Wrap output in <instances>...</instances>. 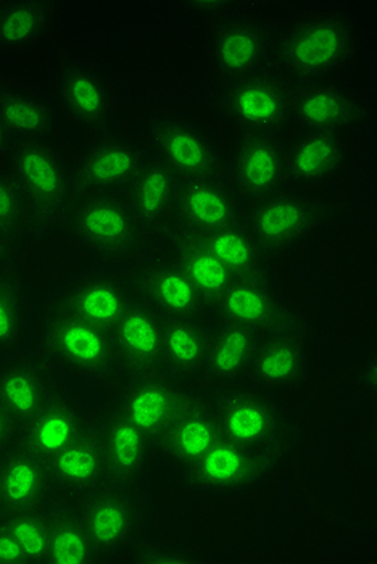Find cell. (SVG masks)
<instances>
[{
	"mask_svg": "<svg viewBox=\"0 0 377 564\" xmlns=\"http://www.w3.org/2000/svg\"><path fill=\"white\" fill-rule=\"evenodd\" d=\"M36 350L66 379L111 391L123 384L114 334L57 304L42 305L34 322Z\"/></svg>",
	"mask_w": 377,
	"mask_h": 564,
	"instance_id": "6da1fadb",
	"label": "cell"
},
{
	"mask_svg": "<svg viewBox=\"0 0 377 564\" xmlns=\"http://www.w3.org/2000/svg\"><path fill=\"white\" fill-rule=\"evenodd\" d=\"M219 437L284 456L295 437L292 414L278 393L250 378L207 389Z\"/></svg>",
	"mask_w": 377,
	"mask_h": 564,
	"instance_id": "7a4b0ae2",
	"label": "cell"
},
{
	"mask_svg": "<svg viewBox=\"0 0 377 564\" xmlns=\"http://www.w3.org/2000/svg\"><path fill=\"white\" fill-rule=\"evenodd\" d=\"M63 218L79 247L104 264L128 263L146 242L126 191L73 197Z\"/></svg>",
	"mask_w": 377,
	"mask_h": 564,
	"instance_id": "3957f363",
	"label": "cell"
},
{
	"mask_svg": "<svg viewBox=\"0 0 377 564\" xmlns=\"http://www.w3.org/2000/svg\"><path fill=\"white\" fill-rule=\"evenodd\" d=\"M86 524L105 563H120L146 541L152 501L147 486H111L69 501Z\"/></svg>",
	"mask_w": 377,
	"mask_h": 564,
	"instance_id": "277c9868",
	"label": "cell"
},
{
	"mask_svg": "<svg viewBox=\"0 0 377 564\" xmlns=\"http://www.w3.org/2000/svg\"><path fill=\"white\" fill-rule=\"evenodd\" d=\"M354 24L344 13L320 10L297 20L278 44L281 73L300 83L321 82L354 54Z\"/></svg>",
	"mask_w": 377,
	"mask_h": 564,
	"instance_id": "5b68a950",
	"label": "cell"
},
{
	"mask_svg": "<svg viewBox=\"0 0 377 564\" xmlns=\"http://www.w3.org/2000/svg\"><path fill=\"white\" fill-rule=\"evenodd\" d=\"M284 456L219 438L176 475L192 492L215 499H236L260 489L278 471Z\"/></svg>",
	"mask_w": 377,
	"mask_h": 564,
	"instance_id": "8992f818",
	"label": "cell"
},
{
	"mask_svg": "<svg viewBox=\"0 0 377 564\" xmlns=\"http://www.w3.org/2000/svg\"><path fill=\"white\" fill-rule=\"evenodd\" d=\"M9 170L20 184L34 228L65 215L73 200L72 166L47 139H17L9 152Z\"/></svg>",
	"mask_w": 377,
	"mask_h": 564,
	"instance_id": "52a82bcc",
	"label": "cell"
},
{
	"mask_svg": "<svg viewBox=\"0 0 377 564\" xmlns=\"http://www.w3.org/2000/svg\"><path fill=\"white\" fill-rule=\"evenodd\" d=\"M292 83L279 69L261 68L229 79L219 109L244 134H279L291 121Z\"/></svg>",
	"mask_w": 377,
	"mask_h": 564,
	"instance_id": "ba28073f",
	"label": "cell"
},
{
	"mask_svg": "<svg viewBox=\"0 0 377 564\" xmlns=\"http://www.w3.org/2000/svg\"><path fill=\"white\" fill-rule=\"evenodd\" d=\"M324 217L323 202L303 189L288 187L247 207L243 226L263 249L281 260L312 238Z\"/></svg>",
	"mask_w": 377,
	"mask_h": 564,
	"instance_id": "9c48e42d",
	"label": "cell"
},
{
	"mask_svg": "<svg viewBox=\"0 0 377 564\" xmlns=\"http://www.w3.org/2000/svg\"><path fill=\"white\" fill-rule=\"evenodd\" d=\"M52 299L84 322L111 333L139 295L131 271L99 264L75 274Z\"/></svg>",
	"mask_w": 377,
	"mask_h": 564,
	"instance_id": "30bf717a",
	"label": "cell"
},
{
	"mask_svg": "<svg viewBox=\"0 0 377 564\" xmlns=\"http://www.w3.org/2000/svg\"><path fill=\"white\" fill-rule=\"evenodd\" d=\"M226 183L250 207L288 189V145L279 134H244L226 155Z\"/></svg>",
	"mask_w": 377,
	"mask_h": 564,
	"instance_id": "8fae6325",
	"label": "cell"
},
{
	"mask_svg": "<svg viewBox=\"0 0 377 564\" xmlns=\"http://www.w3.org/2000/svg\"><path fill=\"white\" fill-rule=\"evenodd\" d=\"M149 151L180 183L223 176L226 153L204 128L186 118H159L150 124Z\"/></svg>",
	"mask_w": 377,
	"mask_h": 564,
	"instance_id": "7c38bea8",
	"label": "cell"
},
{
	"mask_svg": "<svg viewBox=\"0 0 377 564\" xmlns=\"http://www.w3.org/2000/svg\"><path fill=\"white\" fill-rule=\"evenodd\" d=\"M96 416V403L89 402L66 379L21 426L19 442L47 459L76 441Z\"/></svg>",
	"mask_w": 377,
	"mask_h": 564,
	"instance_id": "4fadbf2b",
	"label": "cell"
},
{
	"mask_svg": "<svg viewBox=\"0 0 377 564\" xmlns=\"http://www.w3.org/2000/svg\"><path fill=\"white\" fill-rule=\"evenodd\" d=\"M129 271L139 299L163 318L205 319L207 316L204 299L163 247L139 250Z\"/></svg>",
	"mask_w": 377,
	"mask_h": 564,
	"instance_id": "5bb4252c",
	"label": "cell"
},
{
	"mask_svg": "<svg viewBox=\"0 0 377 564\" xmlns=\"http://www.w3.org/2000/svg\"><path fill=\"white\" fill-rule=\"evenodd\" d=\"M205 319L249 327L263 336L300 322L274 280H234Z\"/></svg>",
	"mask_w": 377,
	"mask_h": 564,
	"instance_id": "9a60e30c",
	"label": "cell"
},
{
	"mask_svg": "<svg viewBox=\"0 0 377 564\" xmlns=\"http://www.w3.org/2000/svg\"><path fill=\"white\" fill-rule=\"evenodd\" d=\"M144 156L146 149L123 135H100L72 166L73 197L128 191Z\"/></svg>",
	"mask_w": 377,
	"mask_h": 564,
	"instance_id": "2e32d148",
	"label": "cell"
},
{
	"mask_svg": "<svg viewBox=\"0 0 377 564\" xmlns=\"http://www.w3.org/2000/svg\"><path fill=\"white\" fill-rule=\"evenodd\" d=\"M97 410L107 455V484L147 486L157 465L152 445L126 416L117 395L104 400Z\"/></svg>",
	"mask_w": 377,
	"mask_h": 564,
	"instance_id": "e0dca14e",
	"label": "cell"
},
{
	"mask_svg": "<svg viewBox=\"0 0 377 564\" xmlns=\"http://www.w3.org/2000/svg\"><path fill=\"white\" fill-rule=\"evenodd\" d=\"M246 210L247 205L223 176L184 181L177 186L171 231L209 235L240 225Z\"/></svg>",
	"mask_w": 377,
	"mask_h": 564,
	"instance_id": "ac0fdd59",
	"label": "cell"
},
{
	"mask_svg": "<svg viewBox=\"0 0 377 564\" xmlns=\"http://www.w3.org/2000/svg\"><path fill=\"white\" fill-rule=\"evenodd\" d=\"M219 438L207 391L191 389L157 444V463L170 466L174 473L181 471L207 454Z\"/></svg>",
	"mask_w": 377,
	"mask_h": 564,
	"instance_id": "d6986e66",
	"label": "cell"
},
{
	"mask_svg": "<svg viewBox=\"0 0 377 564\" xmlns=\"http://www.w3.org/2000/svg\"><path fill=\"white\" fill-rule=\"evenodd\" d=\"M312 347L302 322L261 337L249 378L272 392L292 391L309 379Z\"/></svg>",
	"mask_w": 377,
	"mask_h": 564,
	"instance_id": "ffe728a7",
	"label": "cell"
},
{
	"mask_svg": "<svg viewBox=\"0 0 377 564\" xmlns=\"http://www.w3.org/2000/svg\"><path fill=\"white\" fill-rule=\"evenodd\" d=\"M165 319L138 299L111 330L123 382L165 375Z\"/></svg>",
	"mask_w": 377,
	"mask_h": 564,
	"instance_id": "44dd1931",
	"label": "cell"
},
{
	"mask_svg": "<svg viewBox=\"0 0 377 564\" xmlns=\"http://www.w3.org/2000/svg\"><path fill=\"white\" fill-rule=\"evenodd\" d=\"M47 468L54 487V501L69 503L107 484V455L99 410L96 420L76 441L47 458Z\"/></svg>",
	"mask_w": 377,
	"mask_h": 564,
	"instance_id": "7402d4cb",
	"label": "cell"
},
{
	"mask_svg": "<svg viewBox=\"0 0 377 564\" xmlns=\"http://www.w3.org/2000/svg\"><path fill=\"white\" fill-rule=\"evenodd\" d=\"M66 381L36 348H24L0 360V402L23 426L49 393Z\"/></svg>",
	"mask_w": 377,
	"mask_h": 564,
	"instance_id": "603a6c76",
	"label": "cell"
},
{
	"mask_svg": "<svg viewBox=\"0 0 377 564\" xmlns=\"http://www.w3.org/2000/svg\"><path fill=\"white\" fill-rule=\"evenodd\" d=\"M191 389L187 382L170 376H153L123 382L117 399L126 416L146 435L155 452L166 424Z\"/></svg>",
	"mask_w": 377,
	"mask_h": 564,
	"instance_id": "cb8c5ba5",
	"label": "cell"
},
{
	"mask_svg": "<svg viewBox=\"0 0 377 564\" xmlns=\"http://www.w3.org/2000/svg\"><path fill=\"white\" fill-rule=\"evenodd\" d=\"M177 186V177L146 149L144 160L126 191L146 240L166 236L173 228Z\"/></svg>",
	"mask_w": 377,
	"mask_h": 564,
	"instance_id": "d4e9b609",
	"label": "cell"
},
{
	"mask_svg": "<svg viewBox=\"0 0 377 564\" xmlns=\"http://www.w3.org/2000/svg\"><path fill=\"white\" fill-rule=\"evenodd\" d=\"M348 153L341 132L300 130L288 145L289 187L305 189L334 180L347 169Z\"/></svg>",
	"mask_w": 377,
	"mask_h": 564,
	"instance_id": "484cf974",
	"label": "cell"
},
{
	"mask_svg": "<svg viewBox=\"0 0 377 564\" xmlns=\"http://www.w3.org/2000/svg\"><path fill=\"white\" fill-rule=\"evenodd\" d=\"M359 115L358 97L338 83H300L292 87L291 120L302 131L341 132Z\"/></svg>",
	"mask_w": 377,
	"mask_h": 564,
	"instance_id": "4316f807",
	"label": "cell"
},
{
	"mask_svg": "<svg viewBox=\"0 0 377 564\" xmlns=\"http://www.w3.org/2000/svg\"><path fill=\"white\" fill-rule=\"evenodd\" d=\"M0 487L6 511L37 510L54 501L47 459L19 441L0 454Z\"/></svg>",
	"mask_w": 377,
	"mask_h": 564,
	"instance_id": "83f0119b",
	"label": "cell"
},
{
	"mask_svg": "<svg viewBox=\"0 0 377 564\" xmlns=\"http://www.w3.org/2000/svg\"><path fill=\"white\" fill-rule=\"evenodd\" d=\"M213 48L219 73L229 82L261 68L271 52V34L260 23L229 17L216 28Z\"/></svg>",
	"mask_w": 377,
	"mask_h": 564,
	"instance_id": "f1b7e54d",
	"label": "cell"
},
{
	"mask_svg": "<svg viewBox=\"0 0 377 564\" xmlns=\"http://www.w3.org/2000/svg\"><path fill=\"white\" fill-rule=\"evenodd\" d=\"M207 325L208 346L204 378L209 386L249 378L251 361L263 334L230 323L207 322Z\"/></svg>",
	"mask_w": 377,
	"mask_h": 564,
	"instance_id": "f546056e",
	"label": "cell"
},
{
	"mask_svg": "<svg viewBox=\"0 0 377 564\" xmlns=\"http://www.w3.org/2000/svg\"><path fill=\"white\" fill-rule=\"evenodd\" d=\"M163 249H165L166 256L177 264V268L186 274L192 285L197 289L198 294L204 299L207 312L234 281L226 268L219 263V260L213 256L212 250L198 236L184 231H170L166 235Z\"/></svg>",
	"mask_w": 377,
	"mask_h": 564,
	"instance_id": "4dcf8cb0",
	"label": "cell"
},
{
	"mask_svg": "<svg viewBox=\"0 0 377 564\" xmlns=\"http://www.w3.org/2000/svg\"><path fill=\"white\" fill-rule=\"evenodd\" d=\"M234 280H274L279 259L260 246L243 223L198 236Z\"/></svg>",
	"mask_w": 377,
	"mask_h": 564,
	"instance_id": "1f68e13d",
	"label": "cell"
},
{
	"mask_svg": "<svg viewBox=\"0 0 377 564\" xmlns=\"http://www.w3.org/2000/svg\"><path fill=\"white\" fill-rule=\"evenodd\" d=\"M163 319L165 375L187 384L204 378L208 346L207 322L195 318Z\"/></svg>",
	"mask_w": 377,
	"mask_h": 564,
	"instance_id": "d6a6232c",
	"label": "cell"
},
{
	"mask_svg": "<svg viewBox=\"0 0 377 564\" xmlns=\"http://www.w3.org/2000/svg\"><path fill=\"white\" fill-rule=\"evenodd\" d=\"M49 549L45 564H100L103 553L90 538L73 505L52 501L47 507Z\"/></svg>",
	"mask_w": 377,
	"mask_h": 564,
	"instance_id": "836d02e7",
	"label": "cell"
},
{
	"mask_svg": "<svg viewBox=\"0 0 377 564\" xmlns=\"http://www.w3.org/2000/svg\"><path fill=\"white\" fill-rule=\"evenodd\" d=\"M65 110L79 123L93 128L107 127L110 118V93L103 76L86 65L65 69L58 85Z\"/></svg>",
	"mask_w": 377,
	"mask_h": 564,
	"instance_id": "e575fe53",
	"label": "cell"
},
{
	"mask_svg": "<svg viewBox=\"0 0 377 564\" xmlns=\"http://www.w3.org/2000/svg\"><path fill=\"white\" fill-rule=\"evenodd\" d=\"M33 330L31 306L20 278L0 271V357L28 348Z\"/></svg>",
	"mask_w": 377,
	"mask_h": 564,
	"instance_id": "d590c367",
	"label": "cell"
},
{
	"mask_svg": "<svg viewBox=\"0 0 377 564\" xmlns=\"http://www.w3.org/2000/svg\"><path fill=\"white\" fill-rule=\"evenodd\" d=\"M0 120L10 134L19 139H47L54 130V109L40 96L17 89H0Z\"/></svg>",
	"mask_w": 377,
	"mask_h": 564,
	"instance_id": "8d00e7d4",
	"label": "cell"
},
{
	"mask_svg": "<svg viewBox=\"0 0 377 564\" xmlns=\"http://www.w3.org/2000/svg\"><path fill=\"white\" fill-rule=\"evenodd\" d=\"M52 3L2 2L0 45L21 47L36 41L51 24Z\"/></svg>",
	"mask_w": 377,
	"mask_h": 564,
	"instance_id": "74e56055",
	"label": "cell"
},
{
	"mask_svg": "<svg viewBox=\"0 0 377 564\" xmlns=\"http://www.w3.org/2000/svg\"><path fill=\"white\" fill-rule=\"evenodd\" d=\"M47 507L37 510L6 511L2 514V520L19 543L26 564L47 562Z\"/></svg>",
	"mask_w": 377,
	"mask_h": 564,
	"instance_id": "f35d334b",
	"label": "cell"
},
{
	"mask_svg": "<svg viewBox=\"0 0 377 564\" xmlns=\"http://www.w3.org/2000/svg\"><path fill=\"white\" fill-rule=\"evenodd\" d=\"M0 228L19 246L34 229L30 204L9 169H0Z\"/></svg>",
	"mask_w": 377,
	"mask_h": 564,
	"instance_id": "ab89813d",
	"label": "cell"
},
{
	"mask_svg": "<svg viewBox=\"0 0 377 564\" xmlns=\"http://www.w3.org/2000/svg\"><path fill=\"white\" fill-rule=\"evenodd\" d=\"M125 563H188L194 558L187 556L186 553L173 552V550L163 549V546L153 545V543L144 542L132 550L123 560Z\"/></svg>",
	"mask_w": 377,
	"mask_h": 564,
	"instance_id": "60d3db41",
	"label": "cell"
},
{
	"mask_svg": "<svg viewBox=\"0 0 377 564\" xmlns=\"http://www.w3.org/2000/svg\"><path fill=\"white\" fill-rule=\"evenodd\" d=\"M0 564H26L19 543L10 534L2 517H0Z\"/></svg>",
	"mask_w": 377,
	"mask_h": 564,
	"instance_id": "b9f144b4",
	"label": "cell"
},
{
	"mask_svg": "<svg viewBox=\"0 0 377 564\" xmlns=\"http://www.w3.org/2000/svg\"><path fill=\"white\" fill-rule=\"evenodd\" d=\"M20 424L0 402V454L19 441Z\"/></svg>",
	"mask_w": 377,
	"mask_h": 564,
	"instance_id": "7bdbcfd3",
	"label": "cell"
},
{
	"mask_svg": "<svg viewBox=\"0 0 377 564\" xmlns=\"http://www.w3.org/2000/svg\"><path fill=\"white\" fill-rule=\"evenodd\" d=\"M19 243L15 242L2 228H0V263L13 256Z\"/></svg>",
	"mask_w": 377,
	"mask_h": 564,
	"instance_id": "ee69618b",
	"label": "cell"
},
{
	"mask_svg": "<svg viewBox=\"0 0 377 564\" xmlns=\"http://www.w3.org/2000/svg\"><path fill=\"white\" fill-rule=\"evenodd\" d=\"M13 145V135L7 130L3 121L0 120V156L6 155L10 152Z\"/></svg>",
	"mask_w": 377,
	"mask_h": 564,
	"instance_id": "f6af8a7d",
	"label": "cell"
},
{
	"mask_svg": "<svg viewBox=\"0 0 377 564\" xmlns=\"http://www.w3.org/2000/svg\"><path fill=\"white\" fill-rule=\"evenodd\" d=\"M3 514L2 487H0V517Z\"/></svg>",
	"mask_w": 377,
	"mask_h": 564,
	"instance_id": "bcb514c9",
	"label": "cell"
},
{
	"mask_svg": "<svg viewBox=\"0 0 377 564\" xmlns=\"http://www.w3.org/2000/svg\"><path fill=\"white\" fill-rule=\"evenodd\" d=\"M0 9H2V3H0Z\"/></svg>",
	"mask_w": 377,
	"mask_h": 564,
	"instance_id": "7dc6e473",
	"label": "cell"
}]
</instances>
